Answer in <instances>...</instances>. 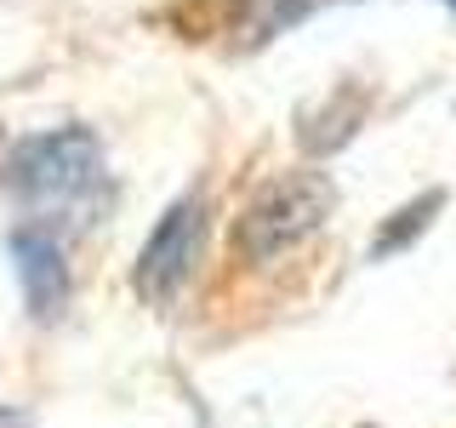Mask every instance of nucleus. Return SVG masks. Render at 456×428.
I'll return each instance as SVG.
<instances>
[{"mask_svg": "<svg viewBox=\"0 0 456 428\" xmlns=\"http://www.w3.org/2000/svg\"><path fill=\"white\" fill-rule=\"evenodd\" d=\"M445 6H456V0H445Z\"/></svg>", "mask_w": 456, "mask_h": 428, "instance_id": "7", "label": "nucleus"}, {"mask_svg": "<svg viewBox=\"0 0 456 428\" xmlns=\"http://www.w3.org/2000/svg\"><path fill=\"white\" fill-rule=\"evenodd\" d=\"M445 206V189H428L422 200H411V206H399L394 211V223H382V235L370 240V257H394V251H405L411 240L422 235L428 223H434V211Z\"/></svg>", "mask_w": 456, "mask_h": 428, "instance_id": "6", "label": "nucleus"}, {"mask_svg": "<svg viewBox=\"0 0 456 428\" xmlns=\"http://www.w3.org/2000/svg\"><path fill=\"white\" fill-rule=\"evenodd\" d=\"M12 263H18L28 314H35V320H57L63 303H69V263H63L57 235L52 228H18V235H12Z\"/></svg>", "mask_w": 456, "mask_h": 428, "instance_id": "4", "label": "nucleus"}, {"mask_svg": "<svg viewBox=\"0 0 456 428\" xmlns=\"http://www.w3.org/2000/svg\"><path fill=\"white\" fill-rule=\"evenodd\" d=\"M360 120H365V92L360 86H337V97L325 103V126H303L297 143H303L308 154H331V149H342V143L354 137Z\"/></svg>", "mask_w": 456, "mask_h": 428, "instance_id": "5", "label": "nucleus"}, {"mask_svg": "<svg viewBox=\"0 0 456 428\" xmlns=\"http://www.w3.org/2000/svg\"><path fill=\"white\" fill-rule=\"evenodd\" d=\"M0 177L23 206L40 211L86 206V194L103 183V143H97L92 126H57V132L23 137Z\"/></svg>", "mask_w": 456, "mask_h": 428, "instance_id": "1", "label": "nucleus"}, {"mask_svg": "<svg viewBox=\"0 0 456 428\" xmlns=\"http://www.w3.org/2000/svg\"><path fill=\"white\" fill-rule=\"evenodd\" d=\"M200 235H206V206H200V194L171 200L166 218L154 223V235L142 240V251H137V268H132L137 297H149V303H171V297L183 292V280L194 275Z\"/></svg>", "mask_w": 456, "mask_h": 428, "instance_id": "3", "label": "nucleus"}, {"mask_svg": "<svg viewBox=\"0 0 456 428\" xmlns=\"http://www.w3.org/2000/svg\"><path fill=\"white\" fill-rule=\"evenodd\" d=\"M337 211V189L325 171H291V177L268 183L263 194L240 211L234 246L246 263H274L291 246H303L308 235H320V223Z\"/></svg>", "mask_w": 456, "mask_h": 428, "instance_id": "2", "label": "nucleus"}]
</instances>
